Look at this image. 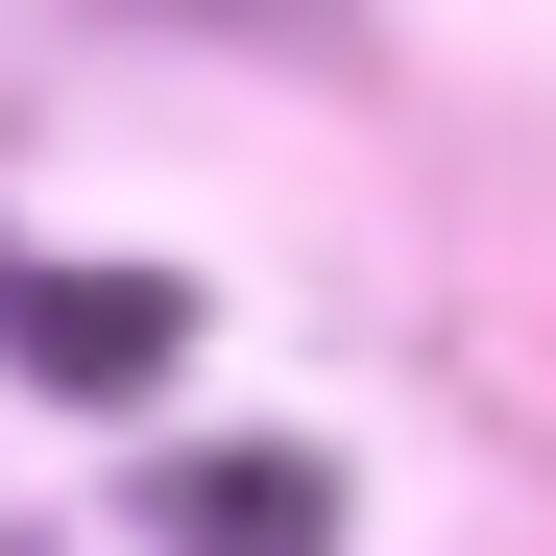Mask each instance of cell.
<instances>
[{
  "label": "cell",
  "instance_id": "7a4b0ae2",
  "mask_svg": "<svg viewBox=\"0 0 556 556\" xmlns=\"http://www.w3.org/2000/svg\"><path fill=\"white\" fill-rule=\"evenodd\" d=\"M169 556H339V484H315V459H169Z\"/></svg>",
  "mask_w": 556,
  "mask_h": 556
},
{
  "label": "cell",
  "instance_id": "6da1fadb",
  "mask_svg": "<svg viewBox=\"0 0 556 556\" xmlns=\"http://www.w3.org/2000/svg\"><path fill=\"white\" fill-rule=\"evenodd\" d=\"M169 339H194V291H146V266H49V291H25L49 388H169Z\"/></svg>",
  "mask_w": 556,
  "mask_h": 556
}]
</instances>
